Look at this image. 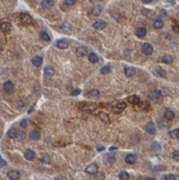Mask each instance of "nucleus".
Segmentation results:
<instances>
[{"label":"nucleus","instance_id":"nucleus-1","mask_svg":"<svg viewBox=\"0 0 179 180\" xmlns=\"http://www.w3.org/2000/svg\"><path fill=\"white\" fill-rule=\"evenodd\" d=\"M19 22L22 26H29L32 22V18L28 15V13H21L19 16Z\"/></svg>","mask_w":179,"mask_h":180},{"label":"nucleus","instance_id":"nucleus-2","mask_svg":"<svg viewBox=\"0 0 179 180\" xmlns=\"http://www.w3.org/2000/svg\"><path fill=\"white\" fill-rule=\"evenodd\" d=\"M145 130L149 135H155L156 134V126H155V124L153 122H148L146 124V126H145Z\"/></svg>","mask_w":179,"mask_h":180},{"label":"nucleus","instance_id":"nucleus-3","mask_svg":"<svg viewBox=\"0 0 179 180\" xmlns=\"http://www.w3.org/2000/svg\"><path fill=\"white\" fill-rule=\"evenodd\" d=\"M142 51L145 55H151L154 52V48L151 43H144L142 47Z\"/></svg>","mask_w":179,"mask_h":180},{"label":"nucleus","instance_id":"nucleus-4","mask_svg":"<svg viewBox=\"0 0 179 180\" xmlns=\"http://www.w3.org/2000/svg\"><path fill=\"white\" fill-rule=\"evenodd\" d=\"M7 177L9 180H19L21 178V175L18 170H10V171H8Z\"/></svg>","mask_w":179,"mask_h":180},{"label":"nucleus","instance_id":"nucleus-5","mask_svg":"<svg viewBox=\"0 0 179 180\" xmlns=\"http://www.w3.org/2000/svg\"><path fill=\"white\" fill-rule=\"evenodd\" d=\"M97 170H99V167H97L96 164H91V165H88L85 168V173H90V175H95V173H97Z\"/></svg>","mask_w":179,"mask_h":180},{"label":"nucleus","instance_id":"nucleus-6","mask_svg":"<svg viewBox=\"0 0 179 180\" xmlns=\"http://www.w3.org/2000/svg\"><path fill=\"white\" fill-rule=\"evenodd\" d=\"M55 45H57L59 49L64 50V49H68V48H69V42H68V40H65V39H60V40H57V42H55Z\"/></svg>","mask_w":179,"mask_h":180},{"label":"nucleus","instance_id":"nucleus-7","mask_svg":"<svg viewBox=\"0 0 179 180\" xmlns=\"http://www.w3.org/2000/svg\"><path fill=\"white\" fill-rule=\"evenodd\" d=\"M24 158L29 160V161H32L33 159L36 158V152L34 150H32V149H27V150L24 151Z\"/></svg>","mask_w":179,"mask_h":180},{"label":"nucleus","instance_id":"nucleus-8","mask_svg":"<svg viewBox=\"0 0 179 180\" xmlns=\"http://www.w3.org/2000/svg\"><path fill=\"white\" fill-rule=\"evenodd\" d=\"M53 75H54V69H53L51 65H47V66L44 67V76L50 79Z\"/></svg>","mask_w":179,"mask_h":180},{"label":"nucleus","instance_id":"nucleus-9","mask_svg":"<svg viewBox=\"0 0 179 180\" xmlns=\"http://www.w3.org/2000/svg\"><path fill=\"white\" fill-rule=\"evenodd\" d=\"M124 73H125L126 76L132 78V76H134V75L136 74V70H135V67H133V66H126V67L124 69Z\"/></svg>","mask_w":179,"mask_h":180},{"label":"nucleus","instance_id":"nucleus-10","mask_svg":"<svg viewBox=\"0 0 179 180\" xmlns=\"http://www.w3.org/2000/svg\"><path fill=\"white\" fill-rule=\"evenodd\" d=\"M106 27V22L104 20H97L93 23V28L96 30H103Z\"/></svg>","mask_w":179,"mask_h":180},{"label":"nucleus","instance_id":"nucleus-11","mask_svg":"<svg viewBox=\"0 0 179 180\" xmlns=\"http://www.w3.org/2000/svg\"><path fill=\"white\" fill-rule=\"evenodd\" d=\"M11 23H9V22H7V21H5V22H1L0 23V29H1V31L2 32H10L11 31Z\"/></svg>","mask_w":179,"mask_h":180},{"label":"nucleus","instance_id":"nucleus-12","mask_svg":"<svg viewBox=\"0 0 179 180\" xmlns=\"http://www.w3.org/2000/svg\"><path fill=\"white\" fill-rule=\"evenodd\" d=\"M136 160H137V157L134 154H129V155H127V156L125 157V162L128 164V165H134V164L136 162Z\"/></svg>","mask_w":179,"mask_h":180},{"label":"nucleus","instance_id":"nucleus-13","mask_svg":"<svg viewBox=\"0 0 179 180\" xmlns=\"http://www.w3.org/2000/svg\"><path fill=\"white\" fill-rule=\"evenodd\" d=\"M126 107H127L126 103H124V102H118V103H116L114 109H115V112H116V113H120V112L124 111Z\"/></svg>","mask_w":179,"mask_h":180},{"label":"nucleus","instance_id":"nucleus-14","mask_svg":"<svg viewBox=\"0 0 179 180\" xmlns=\"http://www.w3.org/2000/svg\"><path fill=\"white\" fill-rule=\"evenodd\" d=\"M153 73L156 75V76H158V78H165L166 75V72L164 69H161V67H156V69H154V71H153Z\"/></svg>","mask_w":179,"mask_h":180},{"label":"nucleus","instance_id":"nucleus-15","mask_svg":"<svg viewBox=\"0 0 179 180\" xmlns=\"http://www.w3.org/2000/svg\"><path fill=\"white\" fill-rule=\"evenodd\" d=\"M2 87H3V91H5V92H8V93H9V92H11V91L14 90V85L11 81H7V82L3 83V86Z\"/></svg>","mask_w":179,"mask_h":180},{"label":"nucleus","instance_id":"nucleus-16","mask_svg":"<svg viewBox=\"0 0 179 180\" xmlns=\"http://www.w3.org/2000/svg\"><path fill=\"white\" fill-rule=\"evenodd\" d=\"M164 117H165L166 121H172L175 118V113L172 109H166L165 113H164Z\"/></svg>","mask_w":179,"mask_h":180},{"label":"nucleus","instance_id":"nucleus-17","mask_svg":"<svg viewBox=\"0 0 179 180\" xmlns=\"http://www.w3.org/2000/svg\"><path fill=\"white\" fill-rule=\"evenodd\" d=\"M86 54H87V48H85V47H80V48H78L76 49V55L78 57H85Z\"/></svg>","mask_w":179,"mask_h":180},{"label":"nucleus","instance_id":"nucleus-18","mask_svg":"<svg viewBox=\"0 0 179 180\" xmlns=\"http://www.w3.org/2000/svg\"><path fill=\"white\" fill-rule=\"evenodd\" d=\"M41 6L44 9H51V8L54 6V1L53 0H43L41 2Z\"/></svg>","mask_w":179,"mask_h":180},{"label":"nucleus","instance_id":"nucleus-19","mask_svg":"<svg viewBox=\"0 0 179 180\" xmlns=\"http://www.w3.org/2000/svg\"><path fill=\"white\" fill-rule=\"evenodd\" d=\"M102 12H103V8L101 7V6H94V8L92 9V15L95 16V17L101 16Z\"/></svg>","mask_w":179,"mask_h":180},{"label":"nucleus","instance_id":"nucleus-20","mask_svg":"<svg viewBox=\"0 0 179 180\" xmlns=\"http://www.w3.org/2000/svg\"><path fill=\"white\" fill-rule=\"evenodd\" d=\"M40 137H41V135H40V131H39V130L34 129L30 133V138H31L32 140H39Z\"/></svg>","mask_w":179,"mask_h":180},{"label":"nucleus","instance_id":"nucleus-21","mask_svg":"<svg viewBox=\"0 0 179 180\" xmlns=\"http://www.w3.org/2000/svg\"><path fill=\"white\" fill-rule=\"evenodd\" d=\"M42 58L41 57H39V55H36V57H33L32 58V64L34 65V66H41L42 64Z\"/></svg>","mask_w":179,"mask_h":180},{"label":"nucleus","instance_id":"nucleus-22","mask_svg":"<svg viewBox=\"0 0 179 180\" xmlns=\"http://www.w3.org/2000/svg\"><path fill=\"white\" fill-rule=\"evenodd\" d=\"M127 101H128L130 104H133V105H137V104L139 103V97H138L137 95H130L128 98H127Z\"/></svg>","mask_w":179,"mask_h":180},{"label":"nucleus","instance_id":"nucleus-23","mask_svg":"<svg viewBox=\"0 0 179 180\" xmlns=\"http://www.w3.org/2000/svg\"><path fill=\"white\" fill-rule=\"evenodd\" d=\"M146 33H147V30L145 29L144 27H140V28H138L136 30V36L138 38H144V36H146Z\"/></svg>","mask_w":179,"mask_h":180},{"label":"nucleus","instance_id":"nucleus-24","mask_svg":"<svg viewBox=\"0 0 179 180\" xmlns=\"http://www.w3.org/2000/svg\"><path fill=\"white\" fill-rule=\"evenodd\" d=\"M88 61H90L91 63H97V62H99V57H97V54L94 53V52L90 53V54H88Z\"/></svg>","mask_w":179,"mask_h":180},{"label":"nucleus","instance_id":"nucleus-25","mask_svg":"<svg viewBox=\"0 0 179 180\" xmlns=\"http://www.w3.org/2000/svg\"><path fill=\"white\" fill-rule=\"evenodd\" d=\"M161 61H163L165 64H172V62H174V58H172V55H169V54H166V55L163 57Z\"/></svg>","mask_w":179,"mask_h":180},{"label":"nucleus","instance_id":"nucleus-26","mask_svg":"<svg viewBox=\"0 0 179 180\" xmlns=\"http://www.w3.org/2000/svg\"><path fill=\"white\" fill-rule=\"evenodd\" d=\"M151 97L154 100V101H157V100H160L161 98V92L160 91H154L153 93L151 94Z\"/></svg>","mask_w":179,"mask_h":180},{"label":"nucleus","instance_id":"nucleus-27","mask_svg":"<svg viewBox=\"0 0 179 180\" xmlns=\"http://www.w3.org/2000/svg\"><path fill=\"white\" fill-rule=\"evenodd\" d=\"M164 27V21L161 20V19H157V20H155V22H154V28L155 29H161Z\"/></svg>","mask_w":179,"mask_h":180},{"label":"nucleus","instance_id":"nucleus-28","mask_svg":"<svg viewBox=\"0 0 179 180\" xmlns=\"http://www.w3.org/2000/svg\"><path fill=\"white\" fill-rule=\"evenodd\" d=\"M111 71H112V66L109 64L104 65V66L101 69V73H102V74H108V73H111Z\"/></svg>","mask_w":179,"mask_h":180},{"label":"nucleus","instance_id":"nucleus-29","mask_svg":"<svg viewBox=\"0 0 179 180\" xmlns=\"http://www.w3.org/2000/svg\"><path fill=\"white\" fill-rule=\"evenodd\" d=\"M151 149L154 152H159V151L161 150V147H160V145L158 144V143H153L151 146Z\"/></svg>","mask_w":179,"mask_h":180},{"label":"nucleus","instance_id":"nucleus-30","mask_svg":"<svg viewBox=\"0 0 179 180\" xmlns=\"http://www.w3.org/2000/svg\"><path fill=\"white\" fill-rule=\"evenodd\" d=\"M100 94L101 93L99 90H92V91H90V92L87 93V96H88V97H99Z\"/></svg>","mask_w":179,"mask_h":180},{"label":"nucleus","instance_id":"nucleus-31","mask_svg":"<svg viewBox=\"0 0 179 180\" xmlns=\"http://www.w3.org/2000/svg\"><path fill=\"white\" fill-rule=\"evenodd\" d=\"M99 117L104 122H108L109 121V116L105 113V112H99Z\"/></svg>","mask_w":179,"mask_h":180},{"label":"nucleus","instance_id":"nucleus-32","mask_svg":"<svg viewBox=\"0 0 179 180\" xmlns=\"http://www.w3.org/2000/svg\"><path fill=\"white\" fill-rule=\"evenodd\" d=\"M118 178L120 180H128L129 179V173L126 171H121L118 175Z\"/></svg>","mask_w":179,"mask_h":180},{"label":"nucleus","instance_id":"nucleus-33","mask_svg":"<svg viewBox=\"0 0 179 180\" xmlns=\"http://www.w3.org/2000/svg\"><path fill=\"white\" fill-rule=\"evenodd\" d=\"M169 135H170V137L174 138V139H178L179 129L178 128H176V129H174V130H170V131H169Z\"/></svg>","mask_w":179,"mask_h":180},{"label":"nucleus","instance_id":"nucleus-34","mask_svg":"<svg viewBox=\"0 0 179 180\" xmlns=\"http://www.w3.org/2000/svg\"><path fill=\"white\" fill-rule=\"evenodd\" d=\"M17 133H18V130L16 129V128H10V129L8 130V136L10 137V138H14V139H16Z\"/></svg>","mask_w":179,"mask_h":180},{"label":"nucleus","instance_id":"nucleus-35","mask_svg":"<svg viewBox=\"0 0 179 180\" xmlns=\"http://www.w3.org/2000/svg\"><path fill=\"white\" fill-rule=\"evenodd\" d=\"M40 38L42 39L43 41H45V42H49V41H51V36L47 33V32H41L40 33Z\"/></svg>","mask_w":179,"mask_h":180},{"label":"nucleus","instance_id":"nucleus-36","mask_svg":"<svg viewBox=\"0 0 179 180\" xmlns=\"http://www.w3.org/2000/svg\"><path fill=\"white\" fill-rule=\"evenodd\" d=\"M24 137H26V135H24L23 131H18V133H17V136H16V139H17L18 142H22V140L24 139Z\"/></svg>","mask_w":179,"mask_h":180},{"label":"nucleus","instance_id":"nucleus-37","mask_svg":"<svg viewBox=\"0 0 179 180\" xmlns=\"http://www.w3.org/2000/svg\"><path fill=\"white\" fill-rule=\"evenodd\" d=\"M163 180H176V176L172 173H167L163 177Z\"/></svg>","mask_w":179,"mask_h":180},{"label":"nucleus","instance_id":"nucleus-38","mask_svg":"<svg viewBox=\"0 0 179 180\" xmlns=\"http://www.w3.org/2000/svg\"><path fill=\"white\" fill-rule=\"evenodd\" d=\"M75 2H76V0H65L64 5L65 6H68V7H71V6H73Z\"/></svg>","mask_w":179,"mask_h":180},{"label":"nucleus","instance_id":"nucleus-39","mask_svg":"<svg viewBox=\"0 0 179 180\" xmlns=\"http://www.w3.org/2000/svg\"><path fill=\"white\" fill-rule=\"evenodd\" d=\"M172 159L175 160V161H178L179 160V151L178 150H175L172 152Z\"/></svg>","mask_w":179,"mask_h":180},{"label":"nucleus","instance_id":"nucleus-40","mask_svg":"<svg viewBox=\"0 0 179 180\" xmlns=\"http://www.w3.org/2000/svg\"><path fill=\"white\" fill-rule=\"evenodd\" d=\"M20 126L21 127H27L28 126V121L27 119H22L21 122H20Z\"/></svg>","mask_w":179,"mask_h":180},{"label":"nucleus","instance_id":"nucleus-41","mask_svg":"<svg viewBox=\"0 0 179 180\" xmlns=\"http://www.w3.org/2000/svg\"><path fill=\"white\" fill-rule=\"evenodd\" d=\"M80 93H81V90H80V88H76V90H73V91H72V95H73V96H76V95H79Z\"/></svg>","mask_w":179,"mask_h":180},{"label":"nucleus","instance_id":"nucleus-42","mask_svg":"<svg viewBox=\"0 0 179 180\" xmlns=\"http://www.w3.org/2000/svg\"><path fill=\"white\" fill-rule=\"evenodd\" d=\"M5 166H7V162L0 157V168H2V167H5Z\"/></svg>","mask_w":179,"mask_h":180},{"label":"nucleus","instance_id":"nucleus-43","mask_svg":"<svg viewBox=\"0 0 179 180\" xmlns=\"http://www.w3.org/2000/svg\"><path fill=\"white\" fill-rule=\"evenodd\" d=\"M151 1H153V0H142V2H143V3H146V5H147V3H151Z\"/></svg>","mask_w":179,"mask_h":180},{"label":"nucleus","instance_id":"nucleus-44","mask_svg":"<svg viewBox=\"0 0 179 180\" xmlns=\"http://www.w3.org/2000/svg\"><path fill=\"white\" fill-rule=\"evenodd\" d=\"M97 150H99V151H103V150H104V146H99V147H97Z\"/></svg>","mask_w":179,"mask_h":180},{"label":"nucleus","instance_id":"nucleus-45","mask_svg":"<svg viewBox=\"0 0 179 180\" xmlns=\"http://www.w3.org/2000/svg\"><path fill=\"white\" fill-rule=\"evenodd\" d=\"M172 29L175 30V31H176V32H178V31H179V28H178V26H175V27H174V28H172Z\"/></svg>","mask_w":179,"mask_h":180},{"label":"nucleus","instance_id":"nucleus-46","mask_svg":"<svg viewBox=\"0 0 179 180\" xmlns=\"http://www.w3.org/2000/svg\"><path fill=\"white\" fill-rule=\"evenodd\" d=\"M91 2H93V3H95V2H99V1H101V0H90Z\"/></svg>","mask_w":179,"mask_h":180},{"label":"nucleus","instance_id":"nucleus-47","mask_svg":"<svg viewBox=\"0 0 179 180\" xmlns=\"http://www.w3.org/2000/svg\"><path fill=\"white\" fill-rule=\"evenodd\" d=\"M146 180H156L155 178H153V177H149V178H147Z\"/></svg>","mask_w":179,"mask_h":180},{"label":"nucleus","instance_id":"nucleus-48","mask_svg":"<svg viewBox=\"0 0 179 180\" xmlns=\"http://www.w3.org/2000/svg\"><path fill=\"white\" fill-rule=\"evenodd\" d=\"M115 149H116L115 147H111V148H109V150H111V151H112V150H115Z\"/></svg>","mask_w":179,"mask_h":180},{"label":"nucleus","instance_id":"nucleus-49","mask_svg":"<svg viewBox=\"0 0 179 180\" xmlns=\"http://www.w3.org/2000/svg\"><path fill=\"white\" fill-rule=\"evenodd\" d=\"M1 50H2V45L0 44V52H1Z\"/></svg>","mask_w":179,"mask_h":180}]
</instances>
